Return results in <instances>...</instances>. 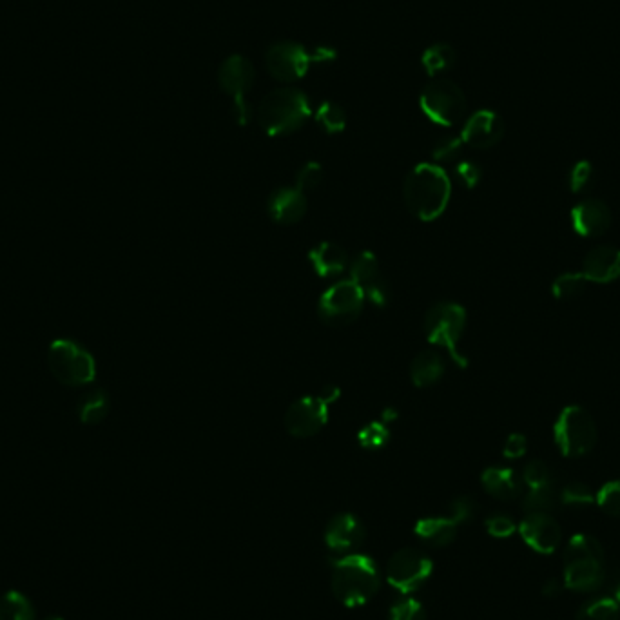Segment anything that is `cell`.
<instances>
[{"label": "cell", "mask_w": 620, "mask_h": 620, "mask_svg": "<svg viewBox=\"0 0 620 620\" xmlns=\"http://www.w3.org/2000/svg\"><path fill=\"white\" fill-rule=\"evenodd\" d=\"M267 211L274 222L294 225L307 213V196L298 187H280L269 196Z\"/></svg>", "instance_id": "obj_20"}, {"label": "cell", "mask_w": 620, "mask_h": 620, "mask_svg": "<svg viewBox=\"0 0 620 620\" xmlns=\"http://www.w3.org/2000/svg\"><path fill=\"white\" fill-rule=\"evenodd\" d=\"M390 620H428L427 611L416 599H403L390 610Z\"/></svg>", "instance_id": "obj_39"}, {"label": "cell", "mask_w": 620, "mask_h": 620, "mask_svg": "<svg viewBox=\"0 0 620 620\" xmlns=\"http://www.w3.org/2000/svg\"><path fill=\"white\" fill-rule=\"evenodd\" d=\"M595 504L604 514L620 519V479L604 483L595 492Z\"/></svg>", "instance_id": "obj_33"}, {"label": "cell", "mask_w": 620, "mask_h": 620, "mask_svg": "<svg viewBox=\"0 0 620 620\" xmlns=\"http://www.w3.org/2000/svg\"><path fill=\"white\" fill-rule=\"evenodd\" d=\"M461 151H463L461 136H445L437 142L434 151H432V156L439 164H446V162H456Z\"/></svg>", "instance_id": "obj_37"}, {"label": "cell", "mask_w": 620, "mask_h": 620, "mask_svg": "<svg viewBox=\"0 0 620 620\" xmlns=\"http://www.w3.org/2000/svg\"><path fill=\"white\" fill-rule=\"evenodd\" d=\"M590 281L582 272H562L552 283V294L555 300L570 301L575 300L586 291Z\"/></svg>", "instance_id": "obj_29"}, {"label": "cell", "mask_w": 620, "mask_h": 620, "mask_svg": "<svg viewBox=\"0 0 620 620\" xmlns=\"http://www.w3.org/2000/svg\"><path fill=\"white\" fill-rule=\"evenodd\" d=\"M582 274L590 283L608 285L620 280V249L613 245H597L582 260Z\"/></svg>", "instance_id": "obj_19"}, {"label": "cell", "mask_w": 620, "mask_h": 620, "mask_svg": "<svg viewBox=\"0 0 620 620\" xmlns=\"http://www.w3.org/2000/svg\"><path fill=\"white\" fill-rule=\"evenodd\" d=\"M336 59L329 48H305L296 42H276L265 53V66L274 80L283 84L298 82L316 62Z\"/></svg>", "instance_id": "obj_6"}, {"label": "cell", "mask_w": 620, "mask_h": 620, "mask_svg": "<svg viewBox=\"0 0 620 620\" xmlns=\"http://www.w3.org/2000/svg\"><path fill=\"white\" fill-rule=\"evenodd\" d=\"M575 620H620V604L610 597L586 602Z\"/></svg>", "instance_id": "obj_31"}, {"label": "cell", "mask_w": 620, "mask_h": 620, "mask_svg": "<svg viewBox=\"0 0 620 620\" xmlns=\"http://www.w3.org/2000/svg\"><path fill=\"white\" fill-rule=\"evenodd\" d=\"M454 64H456V51L452 46L441 42L425 49L421 57V66L432 77L446 73L448 69L454 68Z\"/></svg>", "instance_id": "obj_28"}, {"label": "cell", "mask_w": 620, "mask_h": 620, "mask_svg": "<svg viewBox=\"0 0 620 620\" xmlns=\"http://www.w3.org/2000/svg\"><path fill=\"white\" fill-rule=\"evenodd\" d=\"M383 276L379 271V262L376 254L370 251L359 252L350 263V280L356 281L361 291L369 289L370 285L378 283Z\"/></svg>", "instance_id": "obj_27"}, {"label": "cell", "mask_w": 620, "mask_h": 620, "mask_svg": "<svg viewBox=\"0 0 620 620\" xmlns=\"http://www.w3.org/2000/svg\"><path fill=\"white\" fill-rule=\"evenodd\" d=\"M521 477H523L524 485L528 486V488H537V486L548 485V483L555 481L552 470L548 468L544 461H539V459L530 461L528 465L524 466Z\"/></svg>", "instance_id": "obj_35"}, {"label": "cell", "mask_w": 620, "mask_h": 620, "mask_svg": "<svg viewBox=\"0 0 620 620\" xmlns=\"http://www.w3.org/2000/svg\"><path fill=\"white\" fill-rule=\"evenodd\" d=\"M445 376V359L437 352H421L412 359L410 379L417 388L434 387Z\"/></svg>", "instance_id": "obj_23"}, {"label": "cell", "mask_w": 620, "mask_h": 620, "mask_svg": "<svg viewBox=\"0 0 620 620\" xmlns=\"http://www.w3.org/2000/svg\"><path fill=\"white\" fill-rule=\"evenodd\" d=\"M434 562L427 553L414 548H403L390 557L387 564V582L403 595L414 593L430 579Z\"/></svg>", "instance_id": "obj_14"}, {"label": "cell", "mask_w": 620, "mask_h": 620, "mask_svg": "<svg viewBox=\"0 0 620 620\" xmlns=\"http://www.w3.org/2000/svg\"><path fill=\"white\" fill-rule=\"evenodd\" d=\"M48 367L53 378L66 387H84L97 379L95 358L73 340H55L49 345Z\"/></svg>", "instance_id": "obj_8"}, {"label": "cell", "mask_w": 620, "mask_h": 620, "mask_svg": "<svg viewBox=\"0 0 620 620\" xmlns=\"http://www.w3.org/2000/svg\"><path fill=\"white\" fill-rule=\"evenodd\" d=\"M615 601L620 604V582L617 584V590H615Z\"/></svg>", "instance_id": "obj_45"}, {"label": "cell", "mask_w": 620, "mask_h": 620, "mask_svg": "<svg viewBox=\"0 0 620 620\" xmlns=\"http://www.w3.org/2000/svg\"><path fill=\"white\" fill-rule=\"evenodd\" d=\"M363 294H365V300L370 301L374 307H387L390 301V289L383 278L378 283L370 285L369 289L363 291Z\"/></svg>", "instance_id": "obj_43"}, {"label": "cell", "mask_w": 620, "mask_h": 620, "mask_svg": "<svg viewBox=\"0 0 620 620\" xmlns=\"http://www.w3.org/2000/svg\"><path fill=\"white\" fill-rule=\"evenodd\" d=\"M365 541V526L358 515L343 512L334 515L325 528V543L332 552L354 553Z\"/></svg>", "instance_id": "obj_17"}, {"label": "cell", "mask_w": 620, "mask_h": 620, "mask_svg": "<svg viewBox=\"0 0 620 620\" xmlns=\"http://www.w3.org/2000/svg\"><path fill=\"white\" fill-rule=\"evenodd\" d=\"M450 194L452 182L441 165H416L403 185L405 204L423 222H434L445 213Z\"/></svg>", "instance_id": "obj_1"}, {"label": "cell", "mask_w": 620, "mask_h": 620, "mask_svg": "<svg viewBox=\"0 0 620 620\" xmlns=\"http://www.w3.org/2000/svg\"><path fill=\"white\" fill-rule=\"evenodd\" d=\"M454 176H456L457 184L463 185L466 189H474L483 178V169L472 160H463V162H457L454 167Z\"/></svg>", "instance_id": "obj_40"}, {"label": "cell", "mask_w": 620, "mask_h": 620, "mask_svg": "<svg viewBox=\"0 0 620 620\" xmlns=\"http://www.w3.org/2000/svg\"><path fill=\"white\" fill-rule=\"evenodd\" d=\"M528 452V439L524 434H510L506 437L503 446V456L506 459H521Z\"/></svg>", "instance_id": "obj_42"}, {"label": "cell", "mask_w": 620, "mask_h": 620, "mask_svg": "<svg viewBox=\"0 0 620 620\" xmlns=\"http://www.w3.org/2000/svg\"><path fill=\"white\" fill-rule=\"evenodd\" d=\"M254 82V66L243 55H231L223 60L218 69V84L223 93L233 98V117L236 124L247 126L251 122L252 109L247 102V93Z\"/></svg>", "instance_id": "obj_12"}, {"label": "cell", "mask_w": 620, "mask_h": 620, "mask_svg": "<svg viewBox=\"0 0 620 620\" xmlns=\"http://www.w3.org/2000/svg\"><path fill=\"white\" fill-rule=\"evenodd\" d=\"M475 512L477 504L472 497H457L450 503L445 515L419 519L414 526V532L423 543L448 546L456 541L459 528L474 519Z\"/></svg>", "instance_id": "obj_11"}, {"label": "cell", "mask_w": 620, "mask_h": 620, "mask_svg": "<svg viewBox=\"0 0 620 620\" xmlns=\"http://www.w3.org/2000/svg\"><path fill=\"white\" fill-rule=\"evenodd\" d=\"M524 543L532 548L533 552L541 555H550L562 543L561 524L557 523L550 514H526L521 524L517 526Z\"/></svg>", "instance_id": "obj_15"}, {"label": "cell", "mask_w": 620, "mask_h": 620, "mask_svg": "<svg viewBox=\"0 0 620 620\" xmlns=\"http://www.w3.org/2000/svg\"><path fill=\"white\" fill-rule=\"evenodd\" d=\"M316 124L329 135H338L347 126V113L336 102H323L316 111Z\"/></svg>", "instance_id": "obj_30"}, {"label": "cell", "mask_w": 620, "mask_h": 620, "mask_svg": "<svg viewBox=\"0 0 620 620\" xmlns=\"http://www.w3.org/2000/svg\"><path fill=\"white\" fill-rule=\"evenodd\" d=\"M0 620H37L35 604L22 591H6L0 595Z\"/></svg>", "instance_id": "obj_25"}, {"label": "cell", "mask_w": 620, "mask_h": 620, "mask_svg": "<svg viewBox=\"0 0 620 620\" xmlns=\"http://www.w3.org/2000/svg\"><path fill=\"white\" fill-rule=\"evenodd\" d=\"M553 441L562 456L577 459L597 445V423L581 405H568L553 423Z\"/></svg>", "instance_id": "obj_5"}, {"label": "cell", "mask_w": 620, "mask_h": 620, "mask_svg": "<svg viewBox=\"0 0 620 620\" xmlns=\"http://www.w3.org/2000/svg\"><path fill=\"white\" fill-rule=\"evenodd\" d=\"M561 503V488L552 481L548 485L528 488L523 497V508L526 514H550L557 504Z\"/></svg>", "instance_id": "obj_26"}, {"label": "cell", "mask_w": 620, "mask_h": 620, "mask_svg": "<svg viewBox=\"0 0 620 620\" xmlns=\"http://www.w3.org/2000/svg\"><path fill=\"white\" fill-rule=\"evenodd\" d=\"M562 588H566L564 582L559 581V579H548L543 584V595L552 599V597H557L561 593Z\"/></svg>", "instance_id": "obj_44"}, {"label": "cell", "mask_w": 620, "mask_h": 620, "mask_svg": "<svg viewBox=\"0 0 620 620\" xmlns=\"http://www.w3.org/2000/svg\"><path fill=\"white\" fill-rule=\"evenodd\" d=\"M593 165L588 160H579L577 164L573 165L572 171H570V178H568V184H570V191L575 194H581L593 184Z\"/></svg>", "instance_id": "obj_36"}, {"label": "cell", "mask_w": 620, "mask_h": 620, "mask_svg": "<svg viewBox=\"0 0 620 620\" xmlns=\"http://www.w3.org/2000/svg\"><path fill=\"white\" fill-rule=\"evenodd\" d=\"M365 301V294L356 281H336L321 294L318 314L323 323L332 327L350 325L352 321L358 320Z\"/></svg>", "instance_id": "obj_13"}, {"label": "cell", "mask_w": 620, "mask_h": 620, "mask_svg": "<svg viewBox=\"0 0 620 620\" xmlns=\"http://www.w3.org/2000/svg\"><path fill=\"white\" fill-rule=\"evenodd\" d=\"M466 329V310L456 301H439L425 316L427 340L439 349H445L461 369L468 359L459 350V341Z\"/></svg>", "instance_id": "obj_7"}, {"label": "cell", "mask_w": 620, "mask_h": 620, "mask_svg": "<svg viewBox=\"0 0 620 620\" xmlns=\"http://www.w3.org/2000/svg\"><path fill=\"white\" fill-rule=\"evenodd\" d=\"M390 430L383 421H372L358 432V443L365 450H379L388 445Z\"/></svg>", "instance_id": "obj_32"}, {"label": "cell", "mask_w": 620, "mask_h": 620, "mask_svg": "<svg viewBox=\"0 0 620 620\" xmlns=\"http://www.w3.org/2000/svg\"><path fill=\"white\" fill-rule=\"evenodd\" d=\"M309 262L314 272L321 278H332L338 276L347 269V252L341 249L340 245L332 242H321L310 249Z\"/></svg>", "instance_id": "obj_22"}, {"label": "cell", "mask_w": 620, "mask_h": 620, "mask_svg": "<svg viewBox=\"0 0 620 620\" xmlns=\"http://www.w3.org/2000/svg\"><path fill=\"white\" fill-rule=\"evenodd\" d=\"M111 410V399L106 390H93L78 401L77 414L78 419L84 425H98L102 423Z\"/></svg>", "instance_id": "obj_24"}, {"label": "cell", "mask_w": 620, "mask_h": 620, "mask_svg": "<svg viewBox=\"0 0 620 620\" xmlns=\"http://www.w3.org/2000/svg\"><path fill=\"white\" fill-rule=\"evenodd\" d=\"M338 398L340 388L327 387L320 396H303L294 401L285 414V430L298 439L316 436L329 421L330 403Z\"/></svg>", "instance_id": "obj_10"}, {"label": "cell", "mask_w": 620, "mask_h": 620, "mask_svg": "<svg viewBox=\"0 0 620 620\" xmlns=\"http://www.w3.org/2000/svg\"><path fill=\"white\" fill-rule=\"evenodd\" d=\"M421 111L434 124L452 127L459 124L466 115V97L456 82L436 78L427 84L419 97Z\"/></svg>", "instance_id": "obj_9"}, {"label": "cell", "mask_w": 620, "mask_h": 620, "mask_svg": "<svg viewBox=\"0 0 620 620\" xmlns=\"http://www.w3.org/2000/svg\"><path fill=\"white\" fill-rule=\"evenodd\" d=\"M564 586L579 593L597 591L606 579V553L588 533H575L564 548Z\"/></svg>", "instance_id": "obj_3"}, {"label": "cell", "mask_w": 620, "mask_h": 620, "mask_svg": "<svg viewBox=\"0 0 620 620\" xmlns=\"http://www.w3.org/2000/svg\"><path fill=\"white\" fill-rule=\"evenodd\" d=\"M42 620H64L59 615H48V617H44Z\"/></svg>", "instance_id": "obj_46"}, {"label": "cell", "mask_w": 620, "mask_h": 620, "mask_svg": "<svg viewBox=\"0 0 620 620\" xmlns=\"http://www.w3.org/2000/svg\"><path fill=\"white\" fill-rule=\"evenodd\" d=\"M481 485L486 494L499 501H514L523 495V477L514 468L506 466H490L481 475Z\"/></svg>", "instance_id": "obj_21"}, {"label": "cell", "mask_w": 620, "mask_h": 620, "mask_svg": "<svg viewBox=\"0 0 620 620\" xmlns=\"http://www.w3.org/2000/svg\"><path fill=\"white\" fill-rule=\"evenodd\" d=\"M504 136L503 118L490 109L475 111L461 131V140L474 149H490L497 146Z\"/></svg>", "instance_id": "obj_16"}, {"label": "cell", "mask_w": 620, "mask_h": 620, "mask_svg": "<svg viewBox=\"0 0 620 620\" xmlns=\"http://www.w3.org/2000/svg\"><path fill=\"white\" fill-rule=\"evenodd\" d=\"M307 95L296 88H280L263 98L256 111L258 124L269 136L291 135L310 118Z\"/></svg>", "instance_id": "obj_4"}, {"label": "cell", "mask_w": 620, "mask_h": 620, "mask_svg": "<svg viewBox=\"0 0 620 620\" xmlns=\"http://www.w3.org/2000/svg\"><path fill=\"white\" fill-rule=\"evenodd\" d=\"M381 586L378 566L369 555L347 553L332 566V591L347 608H359L372 601Z\"/></svg>", "instance_id": "obj_2"}, {"label": "cell", "mask_w": 620, "mask_h": 620, "mask_svg": "<svg viewBox=\"0 0 620 620\" xmlns=\"http://www.w3.org/2000/svg\"><path fill=\"white\" fill-rule=\"evenodd\" d=\"M593 503H595V492L586 483L572 481V483L562 486L561 504L564 506L582 508V506H590Z\"/></svg>", "instance_id": "obj_34"}, {"label": "cell", "mask_w": 620, "mask_h": 620, "mask_svg": "<svg viewBox=\"0 0 620 620\" xmlns=\"http://www.w3.org/2000/svg\"><path fill=\"white\" fill-rule=\"evenodd\" d=\"M570 220L573 231L582 238H599L610 229V207L599 198H584L573 205Z\"/></svg>", "instance_id": "obj_18"}, {"label": "cell", "mask_w": 620, "mask_h": 620, "mask_svg": "<svg viewBox=\"0 0 620 620\" xmlns=\"http://www.w3.org/2000/svg\"><path fill=\"white\" fill-rule=\"evenodd\" d=\"M323 182V167L318 162L303 165L296 175V187L301 193H310L320 187Z\"/></svg>", "instance_id": "obj_38"}, {"label": "cell", "mask_w": 620, "mask_h": 620, "mask_svg": "<svg viewBox=\"0 0 620 620\" xmlns=\"http://www.w3.org/2000/svg\"><path fill=\"white\" fill-rule=\"evenodd\" d=\"M486 532L490 533L495 539H508L517 532V524L510 515L495 514L486 519Z\"/></svg>", "instance_id": "obj_41"}]
</instances>
